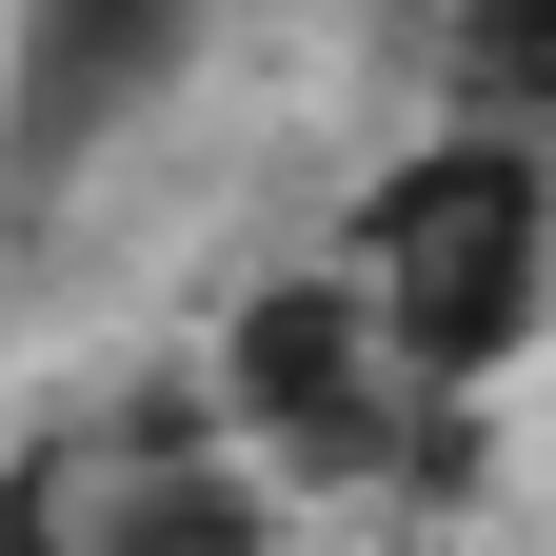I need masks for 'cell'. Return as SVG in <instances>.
Segmentation results:
<instances>
[{"instance_id": "obj_1", "label": "cell", "mask_w": 556, "mask_h": 556, "mask_svg": "<svg viewBox=\"0 0 556 556\" xmlns=\"http://www.w3.org/2000/svg\"><path fill=\"white\" fill-rule=\"evenodd\" d=\"M338 278L378 299L417 397H497L556 338V160H536V119L438 100V139H397V160L338 199Z\"/></svg>"}, {"instance_id": "obj_2", "label": "cell", "mask_w": 556, "mask_h": 556, "mask_svg": "<svg viewBox=\"0 0 556 556\" xmlns=\"http://www.w3.org/2000/svg\"><path fill=\"white\" fill-rule=\"evenodd\" d=\"M199 40H219V0H21V40H0V219H60L199 80Z\"/></svg>"}, {"instance_id": "obj_3", "label": "cell", "mask_w": 556, "mask_h": 556, "mask_svg": "<svg viewBox=\"0 0 556 556\" xmlns=\"http://www.w3.org/2000/svg\"><path fill=\"white\" fill-rule=\"evenodd\" d=\"M219 397H239V438H278V457H318V477H358V457H397V338H378V299L358 278H258V299L219 318Z\"/></svg>"}, {"instance_id": "obj_4", "label": "cell", "mask_w": 556, "mask_h": 556, "mask_svg": "<svg viewBox=\"0 0 556 556\" xmlns=\"http://www.w3.org/2000/svg\"><path fill=\"white\" fill-rule=\"evenodd\" d=\"M438 100L556 119V0H457V21H438Z\"/></svg>"}]
</instances>
